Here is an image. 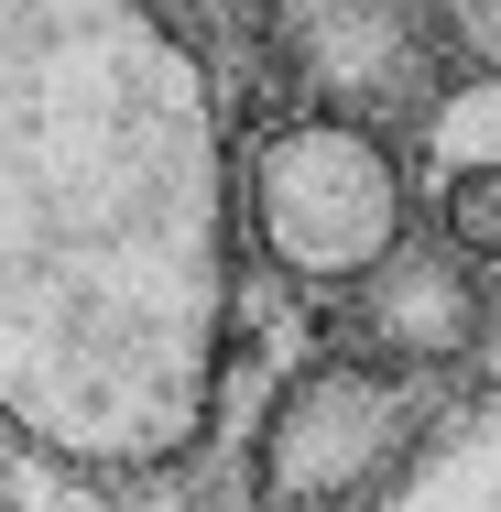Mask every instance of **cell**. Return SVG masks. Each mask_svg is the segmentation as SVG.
Wrapping results in <instances>:
<instances>
[{
    "label": "cell",
    "instance_id": "cell-1",
    "mask_svg": "<svg viewBox=\"0 0 501 512\" xmlns=\"http://www.w3.org/2000/svg\"><path fill=\"white\" fill-rule=\"evenodd\" d=\"M240 175L153 0H0V425L66 469H175L229 349Z\"/></svg>",
    "mask_w": 501,
    "mask_h": 512
},
{
    "label": "cell",
    "instance_id": "cell-2",
    "mask_svg": "<svg viewBox=\"0 0 501 512\" xmlns=\"http://www.w3.org/2000/svg\"><path fill=\"white\" fill-rule=\"evenodd\" d=\"M240 218H251L262 262H284L295 284H371L403 262L414 175L360 109H305V120H273L251 142Z\"/></svg>",
    "mask_w": 501,
    "mask_h": 512
},
{
    "label": "cell",
    "instance_id": "cell-3",
    "mask_svg": "<svg viewBox=\"0 0 501 512\" xmlns=\"http://www.w3.org/2000/svg\"><path fill=\"white\" fill-rule=\"evenodd\" d=\"M393 447H403V382L371 360H316L273 393L262 436H251V491L262 512H327L371 491Z\"/></svg>",
    "mask_w": 501,
    "mask_h": 512
},
{
    "label": "cell",
    "instance_id": "cell-4",
    "mask_svg": "<svg viewBox=\"0 0 501 512\" xmlns=\"http://www.w3.org/2000/svg\"><path fill=\"white\" fill-rule=\"evenodd\" d=\"M414 197L436 218V251H458L501 295V77H469L425 109L414 142Z\"/></svg>",
    "mask_w": 501,
    "mask_h": 512
},
{
    "label": "cell",
    "instance_id": "cell-5",
    "mask_svg": "<svg viewBox=\"0 0 501 512\" xmlns=\"http://www.w3.org/2000/svg\"><path fill=\"white\" fill-rule=\"evenodd\" d=\"M284 44L338 109L425 88V22L403 0H284Z\"/></svg>",
    "mask_w": 501,
    "mask_h": 512
},
{
    "label": "cell",
    "instance_id": "cell-6",
    "mask_svg": "<svg viewBox=\"0 0 501 512\" xmlns=\"http://www.w3.org/2000/svg\"><path fill=\"white\" fill-rule=\"evenodd\" d=\"M360 512H501V404L447 414Z\"/></svg>",
    "mask_w": 501,
    "mask_h": 512
},
{
    "label": "cell",
    "instance_id": "cell-7",
    "mask_svg": "<svg viewBox=\"0 0 501 512\" xmlns=\"http://www.w3.org/2000/svg\"><path fill=\"white\" fill-rule=\"evenodd\" d=\"M382 284V349H414V360H447V349H469V262L458 251H425V262H393V273H371Z\"/></svg>",
    "mask_w": 501,
    "mask_h": 512
},
{
    "label": "cell",
    "instance_id": "cell-8",
    "mask_svg": "<svg viewBox=\"0 0 501 512\" xmlns=\"http://www.w3.org/2000/svg\"><path fill=\"white\" fill-rule=\"evenodd\" d=\"M436 33L469 55V77H501V0H436Z\"/></svg>",
    "mask_w": 501,
    "mask_h": 512
}]
</instances>
